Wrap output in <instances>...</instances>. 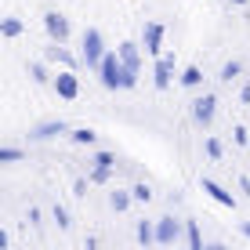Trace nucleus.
<instances>
[{
    "mask_svg": "<svg viewBox=\"0 0 250 250\" xmlns=\"http://www.w3.org/2000/svg\"><path fill=\"white\" fill-rule=\"evenodd\" d=\"M142 44H145V51H149V55H160V51H163V25H160V22H145Z\"/></svg>",
    "mask_w": 250,
    "mask_h": 250,
    "instance_id": "obj_3",
    "label": "nucleus"
},
{
    "mask_svg": "<svg viewBox=\"0 0 250 250\" xmlns=\"http://www.w3.org/2000/svg\"><path fill=\"white\" fill-rule=\"evenodd\" d=\"M0 29H4V37H19V33H22V22H19V19H4Z\"/></svg>",
    "mask_w": 250,
    "mask_h": 250,
    "instance_id": "obj_19",
    "label": "nucleus"
},
{
    "mask_svg": "<svg viewBox=\"0 0 250 250\" xmlns=\"http://www.w3.org/2000/svg\"><path fill=\"white\" fill-rule=\"evenodd\" d=\"M116 55H120V62H124V69L138 73V65H142V51H138V44H120Z\"/></svg>",
    "mask_w": 250,
    "mask_h": 250,
    "instance_id": "obj_8",
    "label": "nucleus"
},
{
    "mask_svg": "<svg viewBox=\"0 0 250 250\" xmlns=\"http://www.w3.org/2000/svg\"><path fill=\"white\" fill-rule=\"evenodd\" d=\"M109 174H113V170H94L91 182H109Z\"/></svg>",
    "mask_w": 250,
    "mask_h": 250,
    "instance_id": "obj_26",
    "label": "nucleus"
},
{
    "mask_svg": "<svg viewBox=\"0 0 250 250\" xmlns=\"http://www.w3.org/2000/svg\"><path fill=\"white\" fill-rule=\"evenodd\" d=\"M62 131H65V124H62V120H51V124H40V127H37V131H33L29 138L44 142V138H55V134H62Z\"/></svg>",
    "mask_w": 250,
    "mask_h": 250,
    "instance_id": "obj_11",
    "label": "nucleus"
},
{
    "mask_svg": "<svg viewBox=\"0 0 250 250\" xmlns=\"http://www.w3.org/2000/svg\"><path fill=\"white\" fill-rule=\"evenodd\" d=\"M55 221H58V225H62V229H65V225H69V214H65V210H62V207H55Z\"/></svg>",
    "mask_w": 250,
    "mask_h": 250,
    "instance_id": "obj_25",
    "label": "nucleus"
},
{
    "mask_svg": "<svg viewBox=\"0 0 250 250\" xmlns=\"http://www.w3.org/2000/svg\"><path fill=\"white\" fill-rule=\"evenodd\" d=\"M207 250H225V247H221V243H210V247H207Z\"/></svg>",
    "mask_w": 250,
    "mask_h": 250,
    "instance_id": "obj_29",
    "label": "nucleus"
},
{
    "mask_svg": "<svg viewBox=\"0 0 250 250\" xmlns=\"http://www.w3.org/2000/svg\"><path fill=\"white\" fill-rule=\"evenodd\" d=\"M29 73H33V80H37V83H44V80H47V73H44V65H40V62H33V65H29Z\"/></svg>",
    "mask_w": 250,
    "mask_h": 250,
    "instance_id": "obj_22",
    "label": "nucleus"
},
{
    "mask_svg": "<svg viewBox=\"0 0 250 250\" xmlns=\"http://www.w3.org/2000/svg\"><path fill=\"white\" fill-rule=\"evenodd\" d=\"M94 138H98V134H94L91 127H80V131H73V142H80V145H91Z\"/></svg>",
    "mask_w": 250,
    "mask_h": 250,
    "instance_id": "obj_17",
    "label": "nucleus"
},
{
    "mask_svg": "<svg viewBox=\"0 0 250 250\" xmlns=\"http://www.w3.org/2000/svg\"><path fill=\"white\" fill-rule=\"evenodd\" d=\"M178 236H182V225H178L174 218H160L156 221V243L170 247V243H178Z\"/></svg>",
    "mask_w": 250,
    "mask_h": 250,
    "instance_id": "obj_4",
    "label": "nucleus"
},
{
    "mask_svg": "<svg viewBox=\"0 0 250 250\" xmlns=\"http://www.w3.org/2000/svg\"><path fill=\"white\" fill-rule=\"evenodd\" d=\"M138 239H142V247L156 243V225L152 221H138Z\"/></svg>",
    "mask_w": 250,
    "mask_h": 250,
    "instance_id": "obj_12",
    "label": "nucleus"
},
{
    "mask_svg": "<svg viewBox=\"0 0 250 250\" xmlns=\"http://www.w3.org/2000/svg\"><path fill=\"white\" fill-rule=\"evenodd\" d=\"M94 170H113V152H98L94 156Z\"/></svg>",
    "mask_w": 250,
    "mask_h": 250,
    "instance_id": "obj_18",
    "label": "nucleus"
},
{
    "mask_svg": "<svg viewBox=\"0 0 250 250\" xmlns=\"http://www.w3.org/2000/svg\"><path fill=\"white\" fill-rule=\"evenodd\" d=\"M214 105H218V98H214V94H203V98H196L192 102V116H196V124H210L214 120Z\"/></svg>",
    "mask_w": 250,
    "mask_h": 250,
    "instance_id": "obj_6",
    "label": "nucleus"
},
{
    "mask_svg": "<svg viewBox=\"0 0 250 250\" xmlns=\"http://www.w3.org/2000/svg\"><path fill=\"white\" fill-rule=\"evenodd\" d=\"M243 236H250V221H243Z\"/></svg>",
    "mask_w": 250,
    "mask_h": 250,
    "instance_id": "obj_30",
    "label": "nucleus"
},
{
    "mask_svg": "<svg viewBox=\"0 0 250 250\" xmlns=\"http://www.w3.org/2000/svg\"><path fill=\"white\" fill-rule=\"evenodd\" d=\"M203 192H210L214 200H218L221 207H236V196L232 192H225V188H221L218 182H210V178H203Z\"/></svg>",
    "mask_w": 250,
    "mask_h": 250,
    "instance_id": "obj_10",
    "label": "nucleus"
},
{
    "mask_svg": "<svg viewBox=\"0 0 250 250\" xmlns=\"http://www.w3.org/2000/svg\"><path fill=\"white\" fill-rule=\"evenodd\" d=\"M236 76H239V62H229L221 69V80H236Z\"/></svg>",
    "mask_w": 250,
    "mask_h": 250,
    "instance_id": "obj_21",
    "label": "nucleus"
},
{
    "mask_svg": "<svg viewBox=\"0 0 250 250\" xmlns=\"http://www.w3.org/2000/svg\"><path fill=\"white\" fill-rule=\"evenodd\" d=\"M243 102H250V80H247V87H243Z\"/></svg>",
    "mask_w": 250,
    "mask_h": 250,
    "instance_id": "obj_28",
    "label": "nucleus"
},
{
    "mask_svg": "<svg viewBox=\"0 0 250 250\" xmlns=\"http://www.w3.org/2000/svg\"><path fill=\"white\" fill-rule=\"evenodd\" d=\"M182 83H185V87H200V83H203V73H200V65H188L185 73H182Z\"/></svg>",
    "mask_w": 250,
    "mask_h": 250,
    "instance_id": "obj_13",
    "label": "nucleus"
},
{
    "mask_svg": "<svg viewBox=\"0 0 250 250\" xmlns=\"http://www.w3.org/2000/svg\"><path fill=\"white\" fill-rule=\"evenodd\" d=\"M131 196H134V200H142V203H145V200H149L152 192H149V185H134V188H131Z\"/></svg>",
    "mask_w": 250,
    "mask_h": 250,
    "instance_id": "obj_23",
    "label": "nucleus"
},
{
    "mask_svg": "<svg viewBox=\"0 0 250 250\" xmlns=\"http://www.w3.org/2000/svg\"><path fill=\"white\" fill-rule=\"evenodd\" d=\"M170 73H174V55H160V62H156V87H170Z\"/></svg>",
    "mask_w": 250,
    "mask_h": 250,
    "instance_id": "obj_9",
    "label": "nucleus"
},
{
    "mask_svg": "<svg viewBox=\"0 0 250 250\" xmlns=\"http://www.w3.org/2000/svg\"><path fill=\"white\" fill-rule=\"evenodd\" d=\"M55 91L62 94V98H76V94H80V80H76L73 73H58L55 76Z\"/></svg>",
    "mask_w": 250,
    "mask_h": 250,
    "instance_id": "obj_7",
    "label": "nucleus"
},
{
    "mask_svg": "<svg viewBox=\"0 0 250 250\" xmlns=\"http://www.w3.org/2000/svg\"><path fill=\"white\" fill-rule=\"evenodd\" d=\"M83 62H87L91 69H102V62H105V44H102V33L98 29L83 33Z\"/></svg>",
    "mask_w": 250,
    "mask_h": 250,
    "instance_id": "obj_1",
    "label": "nucleus"
},
{
    "mask_svg": "<svg viewBox=\"0 0 250 250\" xmlns=\"http://www.w3.org/2000/svg\"><path fill=\"white\" fill-rule=\"evenodd\" d=\"M47 55H51V58H55V62H62V65H73V55H69V51H65V47H58V44H55V47H51V51H47Z\"/></svg>",
    "mask_w": 250,
    "mask_h": 250,
    "instance_id": "obj_15",
    "label": "nucleus"
},
{
    "mask_svg": "<svg viewBox=\"0 0 250 250\" xmlns=\"http://www.w3.org/2000/svg\"><path fill=\"white\" fill-rule=\"evenodd\" d=\"M0 160H4V163H15V160H22V152L7 145V149H0Z\"/></svg>",
    "mask_w": 250,
    "mask_h": 250,
    "instance_id": "obj_20",
    "label": "nucleus"
},
{
    "mask_svg": "<svg viewBox=\"0 0 250 250\" xmlns=\"http://www.w3.org/2000/svg\"><path fill=\"white\" fill-rule=\"evenodd\" d=\"M131 200H134L131 192H113V200H109V203H113V210H127V203H131Z\"/></svg>",
    "mask_w": 250,
    "mask_h": 250,
    "instance_id": "obj_16",
    "label": "nucleus"
},
{
    "mask_svg": "<svg viewBox=\"0 0 250 250\" xmlns=\"http://www.w3.org/2000/svg\"><path fill=\"white\" fill-rule=\"evenodd\" d=\"M207 152H210L214 160L221 156V142H218V138H207Z\"/></svg>",
    "mask_w": 250,
    "mask_h": 250,
    "instance_id": "obj_24",
    "label": "nucleus"
},
{
    "mask_svg": "<svg viewBox=\"0 0 250 250\" xmlns=\"http://www.w3.org/2000/svg\"><path fill=\"white\" fill-rule=\"evenodd\" d=\"M98 76H102V87H109V91L124 87V62H120V55H105Z\"/></svg>",
    "mask_w": 250,
    "mask_h": 250,
    "instance_id": "obj_2",
    "label": "nucleus"
},
{
    "mask_svg": "<svg viewBox=\"0 0 250 250\" xmlns=\"http://www.w3.org/2000/svg\"><path fill=\"white\" fill-rule=\"evenodd\" d=\"M236 142H239V145H247V142H250V134L243 131V127H236Z\"/></svg>",
    "mask_w": 250,
    "mask_h": 250,
    "instance_id": "obj_27",
    "label": "nucleus"
},
{
    "mask_svg": "<svg viewBox=\"0 0 250 250\" xmlns=\"http://www.w3.org/2000/svg\"><path fill=\"white\" fill-rule=\"evenodd\" d=\"M44 29L51 33V40H55V44H62V40L69 37V22H65L58 11H47V15H44Z\"/></svg>",
    "mask_w": 250,
    "mask_h": 250,
    "instance_id": "obj_5",
    "label": "nucleus"
},
{
    "mask_svg": "<svg viewBox=\"0 0 250 250\" xmlns=\"http://www.w3.org/2000/svg\"><path fill=\"white\" fill-rule=\"evenodd\" d=\"M185 232H188V250H207L203 239H200V225H196V221H188Z\"/></svg>",
    "mask_w": 250,
    "mask_h": 250,
    "instance_id": "obj_14",
    "label": "nucleus"
}]
</instances>
